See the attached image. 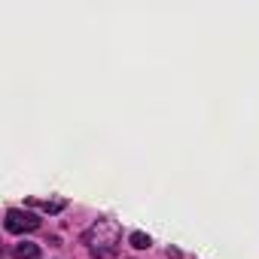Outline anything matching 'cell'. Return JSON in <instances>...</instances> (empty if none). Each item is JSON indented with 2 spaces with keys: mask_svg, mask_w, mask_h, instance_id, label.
Listing matches in <instances>:
<instances>
[{
  "mask_svg": "<svg viewBox=\"0 0 259 259\" xmlns=\"http://www.w3.org/2000/svg\"><path fill=\"white\" fill-rule=\"evenodd\" d=\"M85 244H89V250H92L95 256L113 253L116 244H119V226H116L113 220H95V223L89 226V232H85Z\"/></svg>",
  "mask_w": 259,
  "mask_h": 259,
  "instance_id": "1",
  "label": "cell"
},
{
  "mask_svg": "<svg viewBox=\"0 0 259 259\" xmlns=\"http://www.w3.org/2000/svg\"><path fill=\"white\" fill-rule=\"evenodd\" d=\"M153 241H150V235H144V232H135L132 235V247H138V250H147Z\"/></svg>",
  "mask_w": 259,
  "mask_h": 259,
  "instance_id": "5",
  "label": "cell"
},
{
  "mask_svg": "<svg viewBox=\"0 0 259 259\" xmlns=\"http://www.w3.org/2000/svg\"><path fill=\"white\" fill-rule=\"evenodd\" d=\"M16 259H40V244H31V241H22L13 247Z\"/></svg>",
  "mask_w": 259,
  "mask_h": 259,
  "instance_id": "3",
  "label": "cell"
},
{
  "mask_svg": "<svg viewBox=\"0 0 259 259\" xmlns=\"http://www.w3.org/2000/svg\"><path fill=\"white\" fill-rule=\"evenodd\" d=\"M31 204L34 207H43L46 213H61L64 210V201H37V198H31Z\"/></svg>",
  "mask_w": 259,
  "mask_h": 259,
  "instance_id": "4",
  "label": "cell"
},
{
  "mask_svg": "<svg viewBox=\"0 0 259 259\" xmlns=\"http://www.w3.org/2000/svg\"><path fill=\"white\" fill-rule=\"evenodd\" d=\"M4 226H7V232L22 235V232H34V229H40V217L31 213V210H10Z\"/></svg>",
  "mask_w": 259,
  "mask_h": 259,
  "instance_id": "2",
  "label": "cell"
}]
</instances>
